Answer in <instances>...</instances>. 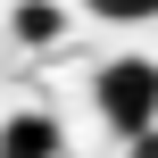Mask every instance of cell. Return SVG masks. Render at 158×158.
I'll list each match as a JSON object with an SVG mask.
<instances>
[{"instance_id":"obj_1","label":"cell","mask_w":158,"mask_h":158,"mask_svg":"<svg viewBox=\"0 0 158 158\" xmlns=\"http://www.w3.org/2000/svg\"><path fill=\"white\" fill-rule=\"evenodd\" d=\"M92 108L117 142H142L158 133V58H108L92 75Z\"/></svg>"},{"instance_id":"obj_2","label":"cell","mask_w":158,"mask_h":158,"mask_svg":"<svg viewBox=\"0 0 158 158\" xmlns=\"http://www.w3.org/2000/svg\"><path fill=\"white\" fill-rule=\"evenodd\" d=\"M67 150V133L42 117V108H17L8 125H0V158H58Z\"/></svg>"},{"instance_id":"obj_3","label":"cell","mask_w":158,"mask_h":158,"mask_svg":"<svg viewBox=\"0 0 158 158\" xmlns=\"http://www.w3.org/2000/svg\"><path fill=\"white\" fill-rule=\"evenodd\" d=\"M8 25H17V42H58L67 8H58V0H17V17H8Z\"/></svg>"},{"instance_id":"obj_4","label":"cell","mask_w":158,"mask_h":158,"mask_svg":"<svg viewBox=\"0 0 158 158\" xmlns=\"http://www.w3.org/2000/svg\"><path fill=\"white\" fill-rule=\"evenodd\" d=\"M92 17H117V25H142V17H158V0H83Z\"/></svg>"},{"instance_id":"obj_5","label":"cell","mask_w":158,"mask_h":158,"mask_svg":"<svg viewBox=\"0 0 158 158\" xmlns=\"http://www.w3.org/2000/svg\"><path fill=\"white\" fill-rule=\"evenodd\" d=\"M125 158H158V133H142V142H125Z\"/></svg>"}]
</instances>
